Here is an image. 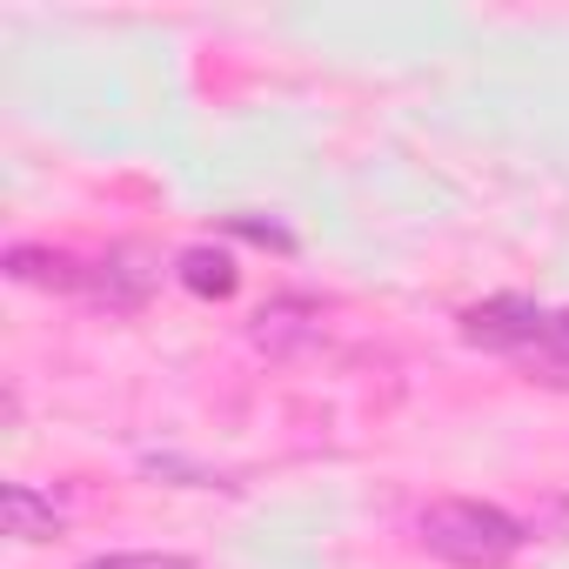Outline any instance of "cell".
Returning <instances> with one entry per match:
<instances>
[{"label":"cell","mask_w":569,"mask_h":569,"mask_svg":"<svg viewBox=\"0 0 569 569\" xmlns=\"http://www.w3.org/2000/svg\"><path fill=\"white\" fill-rule=\"evenodd\" d=\"M81 569H194L188 556H154V549H121V556H88Z\"/></svg>","instance_id":"8"},{"label":"cell","mask_w":569,"mask_h":569,"mask_svg":"<svg viewBox=\"0 0 569 569\" xmlns=\"http://www.w3.org/2000/svg\"><path fill=\"white\" fill-rule=\"evenodd\" d=\"M174 274H181V289L201 296V302H228V296H234V281H241L234 254H221V248H188Z\"/></svg>","instance_id":"6"},{"label":"cell","mask_w":569,"mask_h":569,"mask_svg":"<svg viewBox=\"0 0 569 569\" xmlns=\"http://www.w3.org/2000/svg\"><path fill=\"white\" fill-rule=\"evenodd\" d=\"M8 274L28 281V289H54V296H88L94 261L61 254V248H8Z\"/></svg>","instance_id":"3"},{"label":"cell","mask_w":569,"mask_h":569,"mask_svg":"<svg viewBox=\"0 0 569 569\" xmlns=\"http://www.w3.org/2000/svg\"><path fill=\"white\" fill-rule=\"evenodd\" d=\"M228 228H234V234H248V241H268V248H281V254L296 248V234H289V228H281V221H261V214H228Z\"/></svg>","instance_id":"9"},{"label":"cell","mask_w":569,"mask_h":569,"mask_svg":"<svg viewBox=\"0 0 569 569\" xmlns=\"http://www.w3.org/2000/svg\"><path fill=\"white\" fill-rule=\"evenodd\" d=\"M248 336H254V349H268V356H302V349L322 342V316H316L309 302H268Z\"/></svg>","instance_id":"4"},{"label":"cell","mask_w":569,"mask_h":569,"mask_svg":"<svg viewBox=\"0 0 569 569\" xmlns=\"http://www.w3.org/2000/svg\"><path fill=\"white\" fill-rule=\"evenodd\" d=\"M522 362H529V369H542V382H569V309H562V316H549L542 342H536Z\"/></svg>","instance_id":"7"},{"label":"cell","mask_w":569,"mask_h":569,"mask_svg":"<svg viewBox=\"0 0 569 569\" xmlns=\"http://www.w3.org/2000/svg\"><path fill=\"white\" fill-rule=\"evenodd\" d=\"M549 329V309H536L529 296H489L476 309H462V342L496 349V356H529Z\"/></svg>","instance_id":"2"},{"label":"cell","mask_w":569,"mask_h":569,"mask_svg":"<svg viewBox=\"0 0 569 569\" xmlns=\"http://www.w3.org/2000/svg\"><path fill=\"white\" fill-rule=\"evenodd\" d=\"M0 529H8L14 542H48V536H61V509L34 482H8L0 489Z\"/></svg>","instance_id":"5"},{"label":"cell","mask_w":569,"mask_h":569,"mask_svg":"<svg viewBox=\"0 0 569 569\" xmlns=\"http://www.w3.org/2000/svg\"><path fill=\"white\" fill-rule=\"evenodd\" d=\"M416 529H422L429 556H442L456 569H502L529 542L522 522L509 509H496V502H429Z\"/></svg>","instance_id":"1"}]
</instances>
